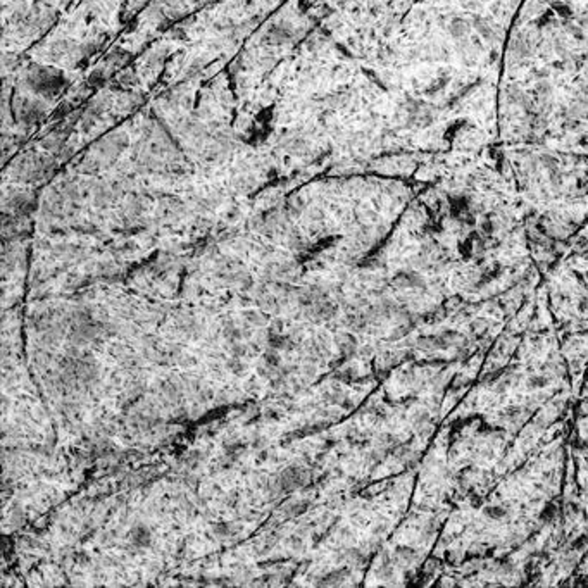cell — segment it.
<instances>
[{"instance_id": "277c9868", "label": "cell", "mask_w": 588, "mask_h": 588, "mask_svg": "<svg viewBox=\"0 0 588 588\" xmlns=\"http://www.w3.org/2000/svg\"><path fill=\"white\" fill-rule=\"evenodd\" d=\"M342 580H343V571H333V573L319 578V581H316V585H319V587H335V585H342Z\"/></svg>"}, {"instance_id": "8992f818", "label": "cell", "mask_w": 588, "mask_h": 588, "mask_svg": "<svg viewBox=\"0 0 588 588\" xmlns=\"http://www.w3.org/2000/svg\"><path fill=\"white\" fill-rule=\"evenodd\" d=\"M214 532L218 536H229L233 533V528L229 525H226V523H221V525L214 526Z\"/></svg>"}, {"instance_id": "52a82bcc", "label": "cell", "mask_w": 588, "mask_h": 588, "mask_svg": "<svg viewBox=\"0 0 588 588\" xmlns=\"http://www.w3.org/2000/svg\"><path fill=\"white\" fill-rule=\"evenodd\" d=\"M247 321L252 324H264V317L261 316V314H257L255 310H250V312H247Z\"/></svg>"}, {"instance_id": "3957f363", "label": "cell", "mask_w": 588, "mask_h": 588, "mask_svg": "<svg viewBox=\"0 0 588 588\" xmlns=\"http://www.w3.org/2000/svg\"><path fill=\"white\" fill-rule=\"evenodd\" d=\"M307 507H309V502H307V500H292V502H288L285 507H283V512H285V516L295 518V516L302 514Z\"/></svg>"}, {"instance_id": "7a4b0ae2", "label": "cell", "mask_w": 588, "mask_h": 588, "mask_svg": "<svg viewBox=\"0 0 588 588\" xmlns=\"http://www.w3.org/2000/svg\"><path fill=\"white\" fill-rule=\"evenodd\" d=\"M128 540H130V545L133 547V549L143 550V549H148V547H150L152 533L145 525H137L135 528H131L130 535H128Z\"/></svg>"}, {"instance_id": "6da1fadb", "label": "cell", "mask_w": 588, "mask_h": 588, "mask_svg": "<svg viewBox=\"0 0 588 588\" xmlns=\"http://www.w3.org/2000/svg\"><path fill=\"white\" fill-rule=\"evenodd\" d=\"M307 479H309V471L304 468H297V466L286 468L285 471L278 476V481L285 493L293 492V490L299 488V486L306 485Z\"/></svg>"}, {"instance_id": "5b68a950", "label": "cell", "mask_w": 588, "mask_h": 588, "mask_svg": "<svg viewBox=\"0 0 588 588\" xmlns=\"http://www.w3.org/2000/svg\"><path fill=\"white\" fill-rule=\"evenodd\" d=\"M226 366H228V369L231 371V373H236V374H242L243 371H245V363H243L242 357H235V356H233L231 359H228Z\"/></svg>"}, {"instance_id": "ba28073f", "label": "cell", "mask_w": 588, "mask_h": 588, "mask_svg": "<svg viewBox=\"0 0 588 588\" xmlns=\"http://www.w3.org/2000/svg\"><path fill=\"white\" fill-rule=\"evenodd\" d=\"M288 545H292L293 549H299L300 545H302V542H300V538H297V536H292L288 542Z\"/></svg>"}]
</instances>
